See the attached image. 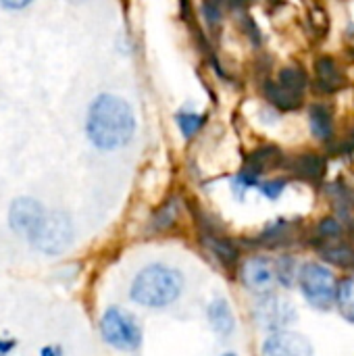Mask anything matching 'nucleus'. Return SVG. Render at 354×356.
Here are the masks:
<instances>
[{"label": "nucleus", "mask_w": 354, "mask_h": 356, "mask_svg": "<svg viewBox=\"0 0 354 356\" xmlns=\"http://www.w3.org/2000/svg\"><path fill=\"white\" fill-rule=\"evenodd\" d=\"M88 140L98 150H117L136 134V117L131 106L113 94H100L88 108Z\"/></svg>", "instance_id": "1"}, {"label": "nucleus", "mask_w": 354, "mask_h": 356, "mask_svg": "<svg viewBox=\"0 0 354 356\" xmlns=\"http://www.w3.org/2000/svg\"><path fill=\"white\" fill-rule=\"evenodd\" d=\"M184 290V275L169 265L152 263L144 267L129 286V298L146 309H163L173 305Z\"/></svg>", "instance_id": "2"}, {"label": "nucleus", "mask_w": 354, "mask_h": 356, "mask_svg": "<svg viewBox=\"0 0 354 356\" xmlns=\"http://www.w3.org/2000/svg\"><path fill=\"white\" fill-rule=\"evenodd\" d=\"M27 240L38 252L61 254L73 242V221L63 211H46V215Z\"/></svg>", "instance_id": "3"}, {"label": "nucleus", "mask_w": 354, "mask_h": 356, "mask_svg": "<svg viewBox=\"0 0 354 356\" xmlns=\"http://www.w3.org/2000/svg\"><path fill=\"white\" fill-rule=\"evenodd\" d=\"M298 286L307 302L319 311H330L336 305L338 280L321 263H305L298 271Z\"/></svg>", "instance_id": "4"}, {"label": "nucleus", "mask_w": 354, "mask_h": 356, "mask_svg": "<svg viewBox=\"0 0 354 356\" xmlns=\"http://www.w3.org/2000/svg\"><path fill=\"white\" fill-rule=\"evenodd\" d=\"M100 334L108 346L123 350V353L136 350L142 342V330L138 321L129 313L117 307H111L104 311L100 319Z\"/></svg>", "instance_id": "5"}, {"label": "nucleus", "mask_w": 354, "mask_h": 356, "mask_svg": "<svg viewBox=\"0 0 354 356\" xmlns=\"http://www.w3.org/2000/svg\"><path fill=\"white\" fill-rule=\"evenodd\" d=\"M252 317L261 330L275 334V332L288 330L296 321V309L288 298L271 292V294L261 296V300L255 307Z\"/></svg>", "instance_id": "6"}, {"label": "nucleus", "mask_w": 354, "mask_h": 356, "mask_svg": "<svg viewBox=\"0 0 354 356\" xmlns=\"http://www.w3.org/2000/svg\"><path fill=\"white\" fill-rule=\"evenodd\" d=\"M240 280L246 286V290H250L259 296L271 294L277 284L275 265L265 257H250L240 267Z\"/></svg>", "instance_id": "7"}, {"label": "nucleus", "mask_w": 354, "mask_h": 356, "mask_svg": "<svg viewBox=\"0 0 354 356\" xmlns=\"http://www.w3.org/2000/svg\"><path fill=\"white\" fill-rule=\"evenodd\" d=\"M46 215L44 207L29 196H21L15 198L8 211V223L13 227L15 234L29 238L33 234V229L38 227V223L42 221V217Z\"/></svg>", "instance_id": "8"}, {"label": "nucleus", "mask_w": 354, "mask_h": 356, "mask_svg": "<svg viewBox=\"0 0 354 356\" xmlns=\"http://www.w3.org/2000/svg\"><path fill=\"white\" fill-rule=\"evenodd\" d=\"M261 356H315L311 342L296 332H275L263 342Z\"/></svg>", "instance_id": "9"}, {"label": "nucleus", "mask_w": 354, "mask_h": 356, "mask_svg": "<svg viewBox=\"0 0 354 356\" xmlns=\"http://www.w3.org/2000/svg\"><path fill=\"white\" fill-rule=\"evenodd\" d=\"M315 73H317V90L323 94H334L344 86V73L338 67L334 56H319L315 60Z\"/></svg>", "instance_id": "10"}, {"label": "nucleus", "mask_w": 354, "mask_h": 356, "mask_svg": "<svg viewBox=\"0 0 354 356\" xmlns=\"http://www.w3.org/2000/svg\"><path fill=\"white\" fill-rule=\"evenodd\" d=\"M207 317L211 323V330L217 336H230L236 327V319H234V311L230 307V302L225 298H215L209 309H207Z\"/></svg>", "instance_id": "11"}, {"label": "nucleus", "mask_w": 354, "mask_h": 356, "mask_svg": "<svg viewBox=\"0 0 354 356\" xmlns=\"http://www.w3.org/2000/svg\"><path fill=\"white\" fill-rule=\"evenodd\" d=\"M290 171H292L296 177L315 184V181H321V179H323V175H325V171H328V163H325L323 156L307 152V154H300V156H296V159L292 161Z\"/></svg>", "instance_id": "12"}, {"label": "nucleus", "mask_w": 354, "mask_h": 356, "mask_svg": "<svg viewBox=\"0 0 354 356\" xmlns=\"http://www.w3.org/2000/svg\"><path fill=\"white\" fill-rule=\"evenodd\" d=\"M317 248L328 263L342 269H354V248L351 244L342 240H321Z\"/></svg>", "instance_id": "13"}, {"label": "nucleus", "mask_w": 354, "mask_h": 356, "mask_svg": "<svg viewBox=\"0 0 354 356\" xmlns=\"http://www.w3.org/2000/svg\"><path fill=\"white\" fill-rule=\"evenodd\" d=\"M200 242L213 252V257H215L221 265H225V267L236 265V261H238V248L232 244V240H227V238H223V236H217V234H213V232H204V234L200 236Z\"/></svg>", "instance_id": "14"}, {"label": "nucleus", "mask_w": 354, "mask_h": 356, "mask_svg": "<svg viewBox=\"0 0 354 356\" xmlns=\"http://www.w3.org/2000/svg\"><path fill=\"white\" fill-rule=\"evenodd\" d=\"M263 92L267 96V100L282 108V111H296L298 106H303V94H294L290 92L288 88H284L280 81H273V79H267L265 86H263Z\"/></svg>", "instance_id": "15"}, {"label": "nucleus", "mask_w": 354, "mask_h": 356, "mask_svg": "<svg viewBox=\"0 0 354 356\" xmlns=\"http://www.w3.org/2000/svg\"><path fill=\"white\" fill-rule=\"evenodd\" d=\"M282 163H284V154H282V150L277 146H261L255 152H250L246 169L261 175L267 169H277Z\"/></svg>", "instance_id": "16"}, {"label": "nucleus", "mask_w": 354, "mask_h": 356, "mask_svg": "<svg viewBox=\"0 0 354 356\" xmlns=\"http://www.w3.org/2000/svg\"><path fill=\"white\" fill-rule=\"evenodd\" d=\"M311 121V131L317 140L330 142L334 140V115L325 104H313L309 113Z\"/></svg>", "instance_id": "17"}, {"label": "nucleus", "mask_w": 354, "mask_h": 356, "mask_svg": "<svg viewBox=\"0 0 354 356\" xmlns=\"http://www.w3.org/2000/svg\"><path fill=\"white\" fill-rule=\"evenodd\" d=\"M336 309L348 323L354 325V275H346L338 282Z\"/></svg>", "instance_id": "18"}, {"label": "nucleus", "mask_w": 354, "mask_h": 356, "mask_svg": "<svg viewBox=\"0 0 354 356\" xmlns=\"http://www.w3.org/2000/svg\"><path fill=\"white\" fill-rule=\"evenodd\" d=\"M277 81L288 88L290 92L294 94H303L309 86V75L305 69L296 67V65H290V67H284L280 73H277Z\"/></svg>", "instance_id": "19"}, {"label": "nucleus", "mask_w": 354, "mask_h": 356, "mask_svg": "<svg viewBox=\"0 0 354 356\" xmlns=\"http://www.w3.org/2000/svg\"><path fill=\"white\" fill-rule=\"evenodd\" d=\"M292 240V225L286 223V221H280V223H273L269 225L263 236H261V242L267 244V246H282V244H290Z\"/></svg>", "instance_id": "20"}, {"label": "nucleus", "mask_w": 354, "mask_h": 356, "mask_svg": "<svg viewBox=\"0 0 354 356\" xmlns=\"http://www.w3.org/2000/svg\"><path fill=\"white\" fill-rule=\"evenodd\" d=\"M175 121H177V125H179L184 138H194V136L202 129V125L207 123V115H198V113H179V115L175 117Z\"/></svg>", "instance_id": "21"}, {"label": "nucleus", "mask_w": 354, "mask_h": 356, "mask_svg": "<svg viewBox=\"0 0 354 356\" xmlns=\"http://www.w3.org/2000/svg\"><path fill=\"white\" fill-rule=\"evenodd\" d=\"M298 271L300 267H296L292 257H282L275 263V273H277V282L286 288H290L296 280H298Z\"/></svg>", "instance_id": "22"}, {"label": "nucleus", "mask_w": 354, "mask_h": 356, "mask_svg": "<svg viewBox=\"0 0 354 356\" xmlns=\"http://www.w3.org/2000/svg\"><path fill=\"white\" fill-rule=\"evenodd\" d=\"M177 219V202H167L156 215H154V229H169Z\"/></svg>", "instance_id": "23"}, {"label": "nucleus", "mask_w": 354, "mask_h": 356, "mask_svg": "<svg viewBox=\"0 0 354 356\" xmlns=\"http://www.w3.org/2000/svg\"><path fill=\"white\" fill-rule=\"evenodd\" d=\"M317 234H319V240H340L342 238V225L336 217H325L317 225Z\"/></svg>", "instance_id": "24"}, {"label": "nucleus", "mask_w": 354, "mask_h": 356, "mask_svg": "<svg viewBox=\"0 0 354 356\" xmlns=\"http://www.w3.org/2000/svg\"><path fill=\"white\" fill-rule=\"evenodd\" d=\"M202 17L211 27H217L223 17L221 0H202Z\"/></svg>", "instance_id": "25"}, {"label": "nucleus", "mask_w": 354, "mask_h": 356, "mask_svg": "<svg viewBox=\"0 0 354 356\" xmlns=\"http://www.w3.org/2000/svg\"><path fill=\"white\" fill-rule=\"evenodd\" d=\"M286 186H288L286 179H269V181H265V184H259V190L263 192V196L275 200V198L282 196V192L286 190Z\"/></svg>", "instance_id": "26"}, {"label": "nucleus", "mask_w": 354, "mask_h": 356, "mask_svg": "<svg viewBox=\"0 0 354 356\" xmlns=\"http://www.w3.org/2000/svg\"><path fill=\"white\" fill-rule=\"evenodd\" d=\"M244 31H246V35L250 38V42L261 44V31H259L257 23H255L250 17H246V19H244Z\"/></svg>", "instance_id": "27"}, {"label": "nucleus", "mask_w": 354, "mask_h": 356, "mask_svg": "<svg viewBox=\"0 0 354 356\" xmlns=\"http://www.w3.org/2000/svg\"><path fill=\"white\" fill-rule=\"evenodd\" d=\"M33 0H0V4L4 8H10V10H19V8H25L27 4H31Z\"/></svg>", "instance_id": "28"}, {"label": "nucleus", "mask_w": 354, "mask_h": 356, "mask_svg": "<svg viewBox=\"0 0 354 356\" xmlns=\"http://www.w3.org/2000/svg\"><path fill=\"white\" fill-rule=\"evenodd\" d=\"M252 4V0H230V6L236 8V10H242V8H248Z\"/></svg>", "instance_id": "29"}, {"label": "nucleus", "mask_w": 354, "mask_h": 356, "mask_svg": "<svg viewBox=\"0 0 354 356\" xmlns=\"http://www.w3.org/2000/svg\"><path fill=\"white\" fill-rule=\"evenodd\" d=\"M221 356H238V355H234V353H227V355H221Z\"/></svg>", "instance_id": "30"}]
</instances>
